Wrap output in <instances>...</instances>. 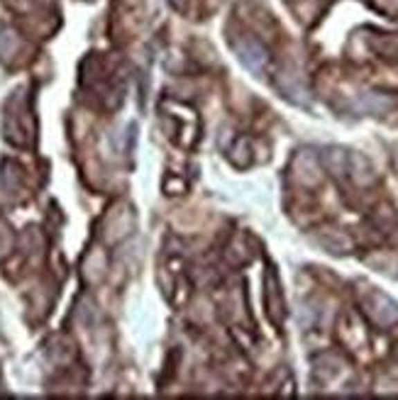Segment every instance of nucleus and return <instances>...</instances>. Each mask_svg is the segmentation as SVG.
I'll use <instances>...</instances> for the list:
<instances>
[{"label": "nucleus", "instance_id": "nucleus-2", "mask_svg": "<svg viewBox=\"0 0 398 400\" xmlns=\"http://www.w3.org/2000/svg\"><path fill=\"white\" fill-rule=\"evenodd\" d=\"M235 49H237V57L239 62L244 64V66L249 69V71L254 73H262L264 64H266V49H264L259 42L254 39H239L237 44H235Z\"/></svg>", "mask_w": 398, "mask_h": 400}, {"label": "nucleus", "instance_id": "nucleus-3", "mask_svg": "<svg viewBox=\"0 0 398 400\" xmlns=\"http://www.w3.org/2000/svg\"><path fill=\"white\" fill-rule=\"evenodd\" d=\"M391 105L393 100L377 96V93H369V96H364L362 100H359V108H362L364 113H383V110H388Z\"/></svg>", "mask_w": 398, "mask_h": 400}, {"label": "nucleus", "instance_id": "nucleus-1", "mask_svg": "<svg viewBox=\"0 0 398 400\" xmlns=\"http://www.w3.org/2000/svg\"><path fill=\"white\" fill-rule=\"evenodd\" d=\"M367 315L381 327H388L398 320V305L383 293H369L367 298Z\"/></svg>", "mask_w": 398, "mask_h": 400}]
</instances>
